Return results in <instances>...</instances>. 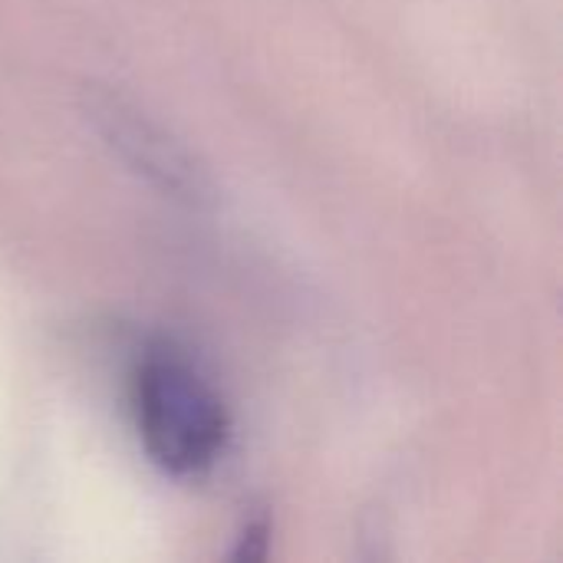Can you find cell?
Segmentation results:
<instances>
[{
    "mask_svg": "<svg viewBox=\"0 0 563 563\" xmlns=\"http://www.w3.org/2000/svg\"><path fill=\"white\" fill-rule=\"evenodd\" d=\"M132 412L142 449L172 475L211 468L228 445V409L214 386L175 350L142 356L132 376Z\"/></svg>",
    "mask_w": 563,
    "mask_h": 563,
    "instance_id": "obj_1",
    "label": "cell"
},
{
    "mask_svg": "<svg viewBox=\"0 0 563 563\" xmlns=\"http://www.w3.org/2000/svg\"><path fill=\"white\" fill-rule=\"evenodd\" d=\"M86 115L106 139V145L119 152L125 165H132L165 195L191 205H201L208 198L211 188L201 165L181 148V142H175L158 122L142 115L135 106L112 92L92 89L86 92Z\"/></svg>",
    "mask_w": 563,
    "mask_h": 563,
    "instance_id": "obj_2",
    "label": "cell"
}]
</instances>
